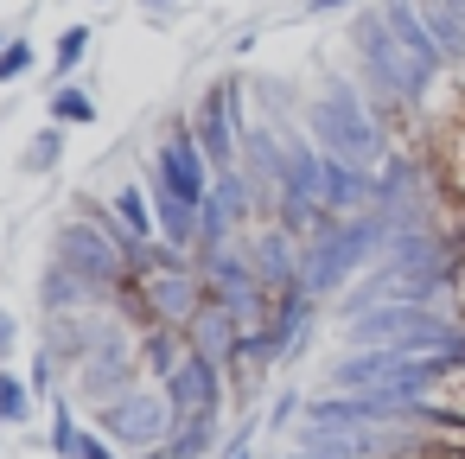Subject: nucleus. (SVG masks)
I'll use <instances>...</instances> for the list:
<instances>
[{
  "label": "nucleus",
  "instance_id": "393cba45",
  "mask_svg": "<svg viewBox=\"0 0 465 459\" xmlns=\"http://www.w3.org/2000/svg\"><path fill=\"white\" fill-rule=\"evenodd\" d=\"M433 453H440V459H465V446H433Z\"/></svg>",
  "mask_w": 465,
  "mask_h": 459
},
{
  "label": "nucleus",
  "instance_id": "2eb2a0df",
  "mask_svg": "<svg viewBox=\"0 0 465 459\" xmlns=\"http://www.w3.org/2000/svg\"><path fill=\"white\" fill-rule=\"evenodd\" d=\"M84 440V421H77V402L71 395H52V427H45V453L52 459H71Z\"/></svg>",
  "mask_w": 465,
  "mask_h": 459
},
{
  "label": "nucleus",
  "instance_id": "9d476101",
  "mask_svg": "<svg viewBox=\"0 0 465 459\" xmlns=\"http://www.w3.org/2000/svg\"><path fill=\"white\" fill-rule=\"evenodd\" d=\"M103 115V103H96V84H52V96H45V122H58V128H90Z\"/></svg>",
  "mask_w": 465,
  "mask_h": 459
},
{
  "label": "nucleus",
  "instance_id": "a211bd4d",
  "mask_svg": "<svg viewBox=\"0 0 465 459\" xmlns=\"http://www.w3.org/2000/svg\"><path fill=\"white\" fill-rule=\"evenodd\" d=\"M71 459H122V446L103 434V427H84V440H77V453Z\"/></svg>",
  "mask_w": 465,
  "mask_h": 459
},
{
  "label": "nucleus",
  "instance_id": "6ab92c4d",
  "mask_svg": "<svg viewBox=\"0 0 465 459\" xmlns=\"http://www.w3.org/2000/svg\"><path fill=\"white\" fill-rule=\"evenodd\" d=\"M223 459H255V421H242V427L223 440Z\"/></svg>",
  "mask_w": 465,
  "mask_h": 459
},
{
  "label": "nucleus",
  "instance_id": "a878e982",
  "mask_svg": "<svg viewBox=\"0 0 465 459\" xmlns=\"http://www.w3.org/2000/svg\"><path fill=\"white\" fill-rule=\"evenodd\" d=\"M134 459H166V453H160V446H153V453H134Z\"/></svg>",
  "mask_w": 465,
  "mask_h": 459
},
{
  "label": "nucleus",
  "instance_id": "f03ea898",
  "mask_svg": "<svg viewBox=\"0 0 465 459\" xmlns=\"http://www.w3.org/2000/svg\"><path fill=\"white\" fill-rule=\"evenodd\" d=\"M242 128H249V84L230 71L192 103V141L204 147L211 173H242Z\"/></svg>",
  "mask_w": 465,
  "mask_h": 459
},
{
  "label": "nucleus",
  "instance_id": "b1692460",
  "mask_svg": "<svg viewBox=\"0 0 465 459\" xmlns=\"http://www.w3.org/2000/svg\"><path fill=\"white\" fill-rule=\"evenodd\" d=\"M389 459H440V453H433V446H414V440H408V446H395Z\"/></svg>",
  "mask_w": 465,
  "mask_h": 459
},
{
  "label": "nucleus",
  "instance_id": "5701e85b",
  "mask_svg": "<svg viewBox=\"0 0 465 459\" xmlns=\"http://www.w3.org/2000/svg\"><path fill=\"white\" fill-rule=\"evenodd\" d=\"M134 7L153 14V20H173V14H179V0H134Z\"/></svg>",
  "mask_w": 465,
  "mask_h": 459
},
{
  "label": "nucleus",
  "instance_id": "ddd939ff",
  "mask_svg": "<svg viewBox=\"0 0 465 459\" xmlns=\"http://www.w3.org/2000/svg\"><path fill=\"white\" fill-rule=\"evenodd\" d=\"M39 414V395L26 383V370H7L0 364V427H26Z\"/></svg>",
  "mask_w": 465,
  "mask_h": 459
},
{
  "label": "nucleus",
  "instance_id": "39448f33",
  "mask_svg": "<svg viewBox=\"0 0 465 459\" xmlns=\"http://www.w3.org/2000/svg\"><path fill=\"white\" fill-rule=\"evenodd\" d=\"M52 262H64V268H77L84 281H96V287H122L128 281V255L84 217V211H71L64 217V230L52 236Z\"/></svg>",
  "mask_w": 465,
  "mask_h": 459
},
{
  "label": "nucleus",
  "instance_id": "412c9836",
  "mask_svg": "<svg viewBox=\"0 0 465 459\" xmlns=\"http://www.w3.org/2000/svg\"><path fill=\"white\" fill-rule=\"evenodd\" d=\"M293 408H306L293 389H287V395H274V408H268V427H287V414H293Z\"/></svg>",
  "mask_w": 465,
  "mask_h": 459
},
{
  "label": "nucleus",
  "instance_id": "9b49d317",
  "mask_svg": "<svg viewBox=\"0 0 465 459\" xmlns=\"http://www.w3.org/2000/svg\"><path fill=\"white\" fill-rule=\"evenodd\" d=\"M58 166H64V128L45 122V128L26 135V147H20V173H26V179H52Z\"/></svg>",
  "mask_w": 465,
  "mask_h": 459
},
{
  "label": "nucleus",
  "instance_id": "aec40b11",
  "mask_svg": "<svg viewBox=\"0 0 465 459\" xmlns=\"http://www.w3.org/2000/svg\"><path fill=\"white\" fill-rule=\"evenodd\" d=\"M7 357H20V319L0 306V364H7Z\"/></svg>",
  "mask_w": 465,
  "mask_h": 459
},
{
  "label": "nucleus",
  "instance_id": "6e6552de",
  "mask_svg": "<svg viewBox=\"0 0 465 459\" xmlns=\"http://www.w3.org/2000/svg\"><path fill=\"white\" fill-rule=\"evenodd\" d=\"M109 211H115V224L147 249V243H160V211H153V192H147V179L134 173V179H122L115 192H109Z\"/></svg>",
  "mask_w": 465,
  "mask_h": 459
},
{
  "label": "nucleus",
  "instance_id": "1a4fd4ad",
  "mask_svg": "<svg viewBox=\"0 0 465 459\" xmlns=\"http://www.w3.org/2000/svg\"><path fill=\"white\" fill-rule=\"evenodd\" d=\"M433 185L465 211V115L433 128Z\"/></svg>",
  "mask_w": 465,
  "mask_h": 459
},
{
  "label": "nucleus",
  "instance_id": "0eeeda50",
  "mask_svg": "<svg viewBox=\"0 0 465 459\" xmlns=\"http://www.w3.org/2000/svg\"><path fill=\"white\" fill-rule=\"evenodd\" d=\"M408 408L465 421V357H433V364H427V383H420V395H414Z\"/></svg>",
  "mask_w": 465,
  "mask_h": 459
},
{
  "label": "nucleus",
  "instance_id": "7ed1b4c3",
  "mask_svg": "<svg viewBox=\"0 0 465 459\" xmlns=\"http://www.w3.org/2000/svg\"><path fill=\"white\" fill-rule=\"evenodd\" d=\"M90 427H103L122 453H153V446H166V440H173L179 414H173V402H166V389H160V383H134V389H122L109 408H96V414H90Z\"/></svg>",
  "mask_w": 465,
  "mask_h": 459
},
{
  "label": "nucleus",
  "instance_id": "f257e3e1",
  "mask_svg": "<svg viewBox=\"0 0 465 459\" xmlns=\"http://www.w3.org/2000/svg\"><path fill=\"white\" fill-rule=\"evenodd\" d=\"M300 128L325 160H344L363 173H382V160H389V128L357 77H325L312 90V103L300 109Z\"/></svg>",
  "mask_w": 465,
  "mask_h": 459
},
{
  "label": "nucleus",
  "instance_id": "f8f14e48",
  "mask_svg": "<svg viewBox=\"0 0 465 459\" xmlns=\"http://www.w3.org/2000/svg\"><path fill=\"white\" fill-rule=\"evenodd\" d=\"M160 453L166 459H211V453H223V421H179Z\"/></svg>",
  "mask_w": 465,
  "mask_h": 459
},
{
  "label": "nucleus",
  "instance_id": "4468645a",
  "mask_svg": "<svg viewBox=\"0 0 465 459\" xmlns=\"http://www.w3.org/2000/svg\"><path fill=\"white\" fill-rule=\"evenodd\" d=\"M90 45H96V33H90L84 20H77V26H64V33H58V45H52V84H71V77L84 71Z\"/></svg>",
  "mask_w": 465,
  "mask_h": 459
},
{
  "label": "nucleus",
  "instance_id": "dca6fc26",
  "mask_svg": "<svg viewBox=\"0 0 465 459\" xmlns=\"http://www.w3.org/2000/svg\"><path fill=\"white\" fill-rule=\"evenodd\" d=\"M33 71H39V45H33L26 33H14V39H7V52H0V90L26 84Z\"/></svg>",
  "mask_w": 465,
  "mask_h": 459
},
{
  "label": "nucleus",
  "instance_id": "4be33fe9",
  "mask_svg": "<svg viewBox=\"0 0 465 459\" xmlns=\"http://www.w3.org/2000/svg\"><path fill=\"white\" fill-rule=\"evenodd\" d=\"M344 7H357V0H306V7H300V14L312 20V14H344Z\"/></svg>",
  "mask_w": 465,
  "mask_h": 459
},
{
  "label": "nucleus",
  "instance_id": "423d86ee",
  "mask_svg": "<svg viewBox=\"0 0 465 459\" xmlns=\"http://www.w3.org/2000/svg\"><path fill=\"white\" fill-rule=\"evenodd\" d=\"M160 389H166V402H173L179 421H223V408H230V376L211 357H185Z\"/></svg>",
  "mask_w": 465,
  "mask_h": 459
},
{
  "label": "nucleus",
  "instance_id": "f3484780",
  "mask_svg": "<svg viewBox=\"0 0 465 459\" xmlns=\"http://www.w3.org/2000/svg\"><path fill=\"white\" fill-rule=\"evenodd\" d=\"M58 370H64V357H58L52 344H39V357L26 364V383H33V395H39V402H45V395L58 389Z\"/></svg>",
  "mask_w": 465,
  "mask_h": 459
},
{
  "label": "nucleus",
  "instance_id": "20e7f679",
  "mask_svg": "<svg viewBox=\"0 0 465 459\" xmlns=\"http://www.w3.org/2000/svg\"><path fill=\"white\" fill-rule=\"evenodd\" d=\"M147 185H160V192H173L179 205H192V211H204V198H211V185H217V173H211V160H204V147L192 141V115H179L160 141H153V160H147Z\"/></svg>",
  "mask_w": 465,
  "mask_h": 459
}]
</instances>
